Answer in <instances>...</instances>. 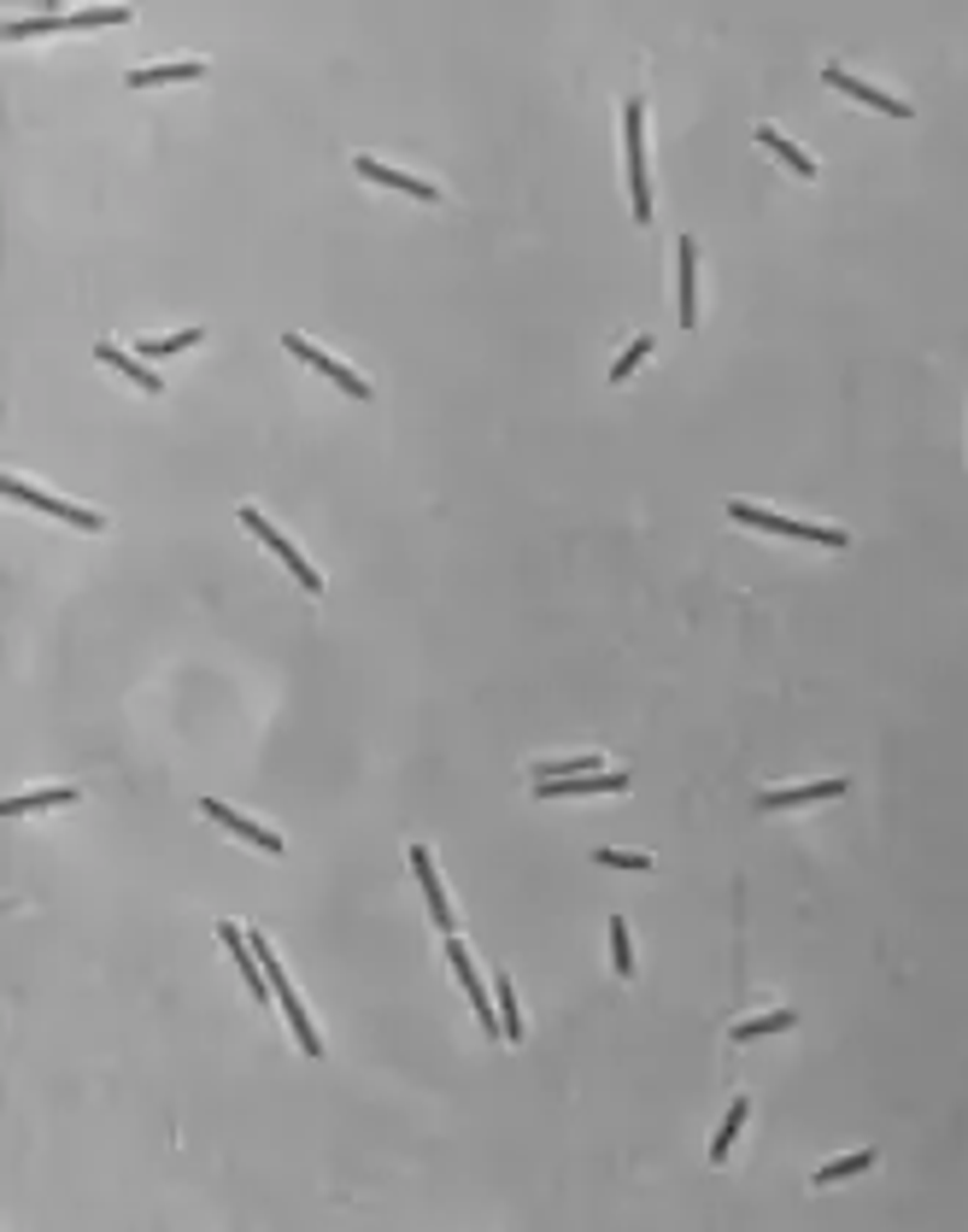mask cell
Listing matches in <instances>:
<instances>
[{
  "instance_id": "484cf974",
  "label": "cell",
  "mask_w": 968,
  "mask_h": 1232,
  "mask_svg": "<svg viewBox=\"0 0 968 1232\" xmlns=\"http://www.w3.org/2000/svg\"><path fill=\"white\" fill-rule=\"evenodd\" d=\"M100 24H130V7H94V12H71V30H100Z\"/></svg>"
},
{
  "instance_id": "52a82bcc",
  "label": "cell",
  "mask_w": 968,
  "mask_h": 1232,
  "mask_svg": "<svg viewBox=\"0 0 968 1232\" xmlns=\"http://www.w3.org/2000/svg\"><path fill=\"white\" fill-rule=\"evenodd\" d=\"M200 810H206L212 821H224L229 833H241L247 845H259V851H270V858H282V840L264 828V821H252V816H241L235 804H217V798H200Z\"/></svg>"
},
{
  "instance_id": "e0dca14e",
  "label": "cell",
  "mask_w": 968,
  "mask_h": 1232,
  "mask_svg": "<svg viewBox=\"0 0 968 1232\" xmlns=\"http://www.w3.org/2000/svg\"><path fill=\"white\" fill-rule=\"evenodd\" d=\"M757 142H763V147H775L780 159H787V165L798 170V177H817V159H810V153L798 147V142H787V135H780V130H769V124H763V130H757Z\"/></svg>"
},
{
  "instance_id": "6da1fadb",
  "label": "cell",
  "mask_w": 968,
  "mask_h": 1232,
  "mask_svg": "<svg viewBox=\"0 0 968 1232\" xmlns=\"http://www.w3.org/2000/svg\"><path fill=\"white\" fill-rule=\"evenodd\" d=\"M622 147H628V194H634V217L652 224V182H645V107L622 100Z\"/></svg>"
},
{
  "instance_id": "277c9868",
  "label": "cell",
  "mask_w": 968,
  "mask_h": 1232,
  "mask_svg": "<svg viewBox=\"0 0 968 1232\" xmlns=\"http://www.w3.org/2000/svg\"><path fill=\"white\" fill-rule=\"evenodd\" d=\"M241 523H247V528H252V535H259V540L270 546V552H277V558L288 563V570H294V581H300V587H305V593H323V575H317V570H312V563H305L300 552H294V540H282V535H277V528H270V523H264V517H259V511H252V505L241 511Z\"/></svg>"
},
{
  "instance_id": "8992f818",
  "label": "cell",
  "mask_w": 968,
  "mask_h": 1232,
  "mask_svg": "<svg viewBox=\"0 0 968 1232\" xmlns=\"http://www.w3.org/2000/svg\"><path fill=\"white\" fill-rule=\"evenodd\" d=\"M7 493L12 500H24V505H36V511H47V517H59V523H77V528H106V517L100 511H82V505H65V500H54V493H42V488H24L19 475H7Z\"/></svg>"
},
{
  "instance_id": "8fae6325",
  "label": "cell",
  "mask_w": 968,
  "mask_h": 1232,
  "mask_svg": "<svg viewBox=\"0 0 968 1232\" xmlns=\"http://www.w3.org/2000/svg\"><path fill=\"white\" fill-rule=\"evenodd\" d=\"M217 939H224V945H229V956H235V968H241L247 992H252V998L264 1004V981H270V974H259V951H252L247 939H241V928H229V921H224V928H217Z\"/></svg>"
},
{
  "instance_id": "3957f363",
  "label": "cell",
  "mask_w": 968,
  "mask_h": 1232,
  "mask_svg": "<svg viewBox=\"0 0 968 1232\" xmlns=\"http://www.w3.org/2000/svg\"><path fill=\"white\" fill-rule=\"evenodd\" d=\"M282 347L294 352V358H305L312 370H323V376H329V382L341 388V393H352V400H370V382H364V376H359V370H347V365H335V358H329V352H317L305 335H282Z\"/></svg>"
},
{
  "instance_id": "44dd1931",
  "label": "cell",
  "mask_w": 968,
  "mask_h": 1232,
  "mask_svg": "<svg viewBox=\"0 0 968 1232\" xmlns=\"http://www.w3.org/2000/svg\"><path fill=\"white\" fill-rule=\"evenodd\" d=\"M745 1116H752V1104H745V1098H734V1109H728V1116H722V1133L710 1139V1162H728V1144H734V1133L745 1127Z\"/></svg>"
},
{
  "instance_id": "603a6c76",
  "label": "cell",
  "mask_w": 968,
  "mask_h": 1232,
  "mask_svg": "<svg viewBox=\"0 0 968 1232\" xmlns=\"http://www.w3.org/2000/svg\"><path fill=\"white\" fill-rule=\"evenodd\" d=\"M610 968H617L622 981L634 974V951H628V921L622 916H610Z\"/></svg>"
},
{
  "instance_id": "7c38bea8",
  "label": "cell",
  "mask_w": 968,
  "mask_h": 1232,
  "mask_svg": "<svg viewBox=\"0 0 968 1232\" xmlns=\"http://www.w3.org/2000/svg\"><path fill=\"white\" fill-rule=\"evenodd\" d=\"M840 793H845V781H810V786H787V793H763L757 810H792V804H822Z\"/></svg>"
},
{
  "instance_id": "ba28073f",
  "label": "cell",
  "mask_w": 968,
  "mask_h": 1232,
  "mask_svg": "<svg viewBox=\"0 0 968 1232\" xmlns=\"http://www.w3.org/2000/svg\"><path fill=\"white\" fill-rule=\"evenodd\" d=\"M447 956H452V974H458V986L470 992V1004H475V1016H482V1027H487V1039H499V1016H494V1004H487V992H482V974H475V963H470V951L458 945V939L447 933Z\"/></svg>"
},
{
  "instance_id": "9c48e42d",
  "label": "cell",
  "mask_w": 968,
  "mask_h": 1232,
  "mask_svg": "<svg viewBox=\"0 0 968 1232\" xmlns=\"http://www.w3.org/2000/svg\"><path fill=\"white\" fill-rule=\"evenodd\" d=\"M822 82L828 89H845L852 100H863V107H875V112H892V117H910V100H892L887 89H875V82H857L852 71H840V65H828L822 71Z\"/></svg>"
},
{
  "instance_id": "4fadbf2b",
  "label": "cell",
  "mask_w": 968,
  "mask_h": 1232,
  "mask_svg": "<svg viewBox=\"0 0 968 1232\" xmlns=\"http://www.w3.org/2000/svg\"><path fill=\"white\" fill-rule=\"evenodd\" d=\"M682 329H693L699 323V242H687L682 235Z\"/></svg>"
},
{
  "instance_id": "4316f807",
  "label": "cell",
  "mask_w": 968,
  "mask_h": 1232,
  "mask_svg": "<svg viewBox=\"0 0 968 1232\" xmlns=\"http://www.w3.org/2000/svg\"><path fill=\"white\" fill-rule=\"evenodd\" d=\"M645 352H652V340H645V335H640V340H634V347H628V352L617 358V365H610V382H628V376H634V370H640V358H645Z\"/></svg>"
},
{
  "instance_id": "2e32d148",
  "label": "cell",
  "mask_w": 968,
  "mask_h": 1232,
  "mask_svg": "<svg viewBox=\"0 0 968 1232\" xmlns=\"http://www.w3.org/2000/svg\"><path fill=\"white\" fill-rule=\"evenodd\" d=\"M94 358H100V365H112V370H124L135 388H147V393H165V376H153V370L142 365V358H130L124 347H112V340H100V347H94Z\"/></svg>"
},
{
  "instance_id": "ffe728a7",
  "label": "cell",
  "mask_w": 968,
  "mask_h": 1232,
  "mask_svg": "<svg viewBox=\"0 0 968 1232\" xmlns=\"http://www.w3.org/2000/svg\"><path fill=\"white\" fill-rule=\"evenodd\" d=\"M54 30H71V19H59V12H42V19H12V24H7V42L54 36Z\"/></svg>"
},
{
  "instance_id": "7a4b0ae2",
  "label": "cell",
  "mask_w": 968,
  "mask_h": 1232,
  "mask_svg": "<svg viewBox=\"0 0 968 1232\" xmlns=\"http://www.w3.org/2000/svg\"><path fill=\"white\" fill-rule=\"evenodd\" d=\"M728 517L745 523V528H763V535H787V540H817V546H852L845 528H810V523H792V517H775L763 505H745V500H728Z\"/></svg>"
},
{
  "instance_id": "30bf717a",
  "label": "cell",
  "mask_w": 968,
  "mask_h": 1232,
  "mask_svg": "<svg viewBox=\"0 0 968 1232\" xmlns=\"http://www.w3.org/2000/svg\"><path fill=\"white\" fill-rule=\"evenodd\" d=\"M412 869H417V881H423V898H429L435 928H440V933H452V904H447V893H440V875H435L429 845H412Z\"/></svg>"
},
{
  "instance_id": "7402d4cb",
  "label": "cell",
  "mask_w": 968,
  "mask_h": 1232,
  "mask_svg": "<svg viewBox=\"0 0 968 1232\" xmlns=\"http://www.w3.org/2000/svg\"><path fill=\"white\" fill-rule=\"evenodd\" d=\"M206 340V329H182V335H159V340H142V358H171V352H182V347H200Z\"/></svg>"
},
{
  "instance_id": "cb8c5ba5",
  "label": "cell",
  "mask_w": 968,
  "mask_h": 1232,
  "mask_svg": "<svg viewBox=\"0 0 968 1232\" xmlns=\"http://www.w3.org/2000/svg\"><path fill=\"white\" fill-rule=\"evenodd\" d=\"M863 1168H875V1151H857V1156H840V1162H828V1168H817V1186H828V1179H852Z\"/></svg>"
},
{
  "instance_id": "5b68a950",
  "label": "cell",
  "mask_w": 968,
  "mask_h": 1232,
  "mask_svg": "<svg viewBox=\"0 0 968 1232\" xmlns=\"http://www.w3.org/2000/svg\"><path fill=\"white\" fill-rule=\"evenodd\" d=\"M540 798H582V793H628L622 769H593V775H558V781H534Z\"/></svg>"
},
{
  "instance_id": "ac0fdd59",
  "label": "cell",
  "mask_w": 968,
  "mask_h": 1232,
  "mask_svg": "<svg viewBox=\"0 0 968 1232\" xmlns=\"http://www.w3.org/2000/svg\"><path fill=\"white\" fill-rule=\"evenodd\" d=\"M54 804H77V786H47V793H24V798H7L0 810L7 816H24V810H54Z\"/></svg>"
},
{
  "instance_id": "9a60e30c",
  "label": "cell",
  "mask_w": 968,
  "mask_h": 1232,
  "mask_svg": "<svg viewBox=\"0 0 968 1232\" xmlns=\"http://www.w3.org/2000/svg\"><path fill=\"white\" fill-rule=\"evenodd\" d=\"M206 77V65L200 59H177V65H142V71H130V89H159V82H200Z\"/></svg>"
},
{
  "instance_id": "d4e9b609",
  "label": "cell",
  "mask_w": 968,
  "mask_h": 1232,
  "mask_svg": "<svg viewBox=\"0 0 968 1232\" xmlns=\"http://www.w3.org/2000/svg\"><path fill=\"white\" fill-rule=\"evenodd\" d=\"M499 1016H505V1039L517 1045V1039H522V1009H517V992H511L505 974H499Z\"/></svg>"
},
{
  "instance_id": "5bb4252c",
  "label": "cell",
  "mask_w": 968,
  "mask_h": 1232,
  "mask_svg": "<svg viewBox=\"0 0 968 1232\" xmlns=\"http://www.w3.org/2000/svg\"><path fill=\"white\" fill-rule=\"evenodd\" d=\"M359 177L382 182V188H399V194H412V200H440V188H435V182L405 177V170H387V165H376V159H359Z\"/></svg>"
},
{
  "instance_id": "d6986e66",
  "label": "cell",
  "mask_w": 968,
  "mask_h": 1232,
  "mask_svg": "<svg viewBox=\"0 0 968 1232\" xmlns=\"http://www.w3.org/2000/svg\"><path fill=\"white\" fill-rule=\"evenodd\" d=\"M798 1016L792 1009H769V1016H757V1021H740L734 1027V1045H752V1039H769V1033H787Z\"/></svg>"
},
{
  "instance_id": "83f0119b",
  "label": "cell",
  "mask_w": 968,
  "mask_h": 1232,
  "mask_svg": "<svg viewBox=\"0 0 968 1232\" xmlns=\"http://www.w3.org/2000/svg\"><path fill=\"white\" fill-rule=\"evenodd\" d=\"M593 863H610V869H652L645 851H593Z\"/></svg>"
}]
</instances>
